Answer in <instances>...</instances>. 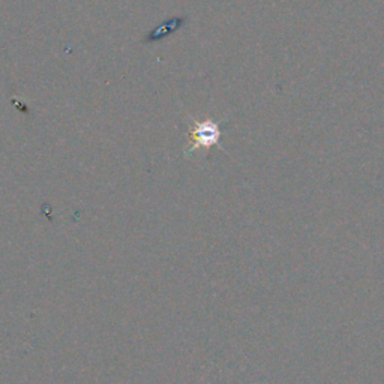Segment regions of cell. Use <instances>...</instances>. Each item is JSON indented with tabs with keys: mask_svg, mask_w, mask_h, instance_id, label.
<instances>
[{
	"mask_svg": "<svg viewBox=\"0 0 384 384\" xmlns=\"http://www.w3.org/2000/svg\"><path fill=\"white\" fill-rule=\"evenodd\" d=\"M188 23V15H180V17H173L168 21L159 24L154 30H150L149 34L144 36L143 43L150 44V43H158L161 39L170 36L174 32H178L180 27H183V24Z\"/></svg>",
	"mask_w": 384,
	"mask_h": 384,
	"instance_id": "7a4b0ae2",
	"label": "cell"
},
{
	"mask_svg": "<svg viewBox=\"0 0 384 384\" xmlns=\"http://www.w3.org/2000/svg\"><path fill=\"white\" fill-rule=\"evenodd\" d=\"M222 132L224 128L221 120H192V126L187 131L188 146L185 147V152H183V156L192 158L195 152H207L212 147L224 150L221 144Z\"/></svg>",
	"mask_w": 384,
	"mask_h": 384,
	"instance_id": "6da1fadb",
	"label": "cell"
}]
</instances>
